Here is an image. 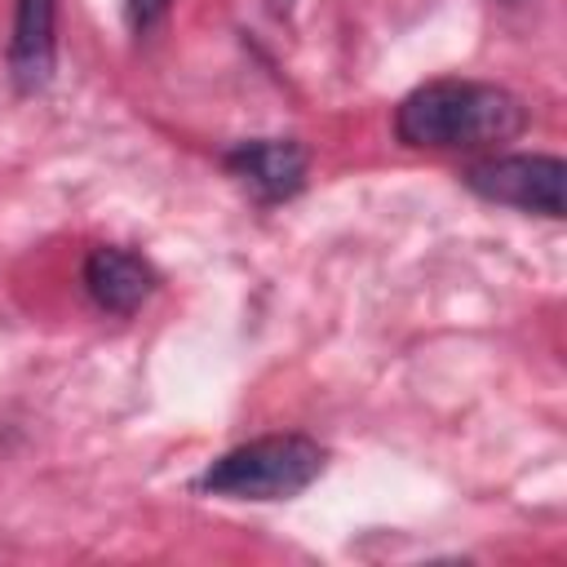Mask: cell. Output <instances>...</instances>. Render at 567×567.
I'll return each instance as SVG.
<instances>
[{
    "mask_svg": "<svg viewBox=\"0 0 567 567\" xmlns=\"http://www.w3.org/2000/svg\"><path fill=\"white\" fill-rule=\"evenodd\" d=\"M266 4H270V9H275V13H288V9H292V4H297V0H266Z\"/></svg>",
    "mask_w": 567,
    "mask_h": 567,
    "instance_id": "cell-8",
    "label": "cell"
},
{
    "mask_svg": "<svg viewBox=\"0 0 567 567\" xmlns=\"http://www.w3.org/2000/svg\"><path fill=\"white\" fill-rule=\"evenodd\" d=\"M84 288L106 315H133L155 292V270L137 252L102 244L84 257Z\"/></svg>",
    "mask_w": 567,
    "mask_h": 567,
    "instance_id": "cell-6",
    "label": "cell"
},
{
    "mask_svg": "<svg viewBox=\"0 0 567 567\" xmlns=\"http://www.w3.org/2000/svg\"><path fill=\"white\" fill-rule=\"evenodd\" d=\"M328 465V452L310 434H261L221 452L195 487L221 501H292Z\"/></svg>",
    "mask_w": 567,
    "mask_h": 567,
    "instance_id": "cell-2",
    "label": "cell"
},
{
    "mask_svg": "<svg viewBox=\"0 0 567 567\" xmlns=\"http://www.w3.org/2000/svg\"><path fill=\"white\" fill-rule=\"evenodd\" d=\"M474 195L518 208V213H540V217H563V182L567 164L558 155H492L465 168L461 177Z\"/></svg>",
    "mask_w": 567,
    "mask_h": 567,
    "instance_id": "cell-3",
    "label": "cell"
},
{
    "mask_svg": "<svg viewBox=\"0 0 567 567\" xmlns=\"http://www.w3.org/2000/svg\"><path fill=\"white\" fill-rule=\"evenodd\" d=\"M221 164L261 199V204H279L292 199L306 186V168L310 155L297 137H252V142H235Z\"/></svg>",
    "mask_w": 567,
    "mask_h": 567,
    "instance_id": "cell-4",
    "label": "cell"
},
{
    "mask_svg": "<svg viewBox=\"0 0 567 567\" xmlns=\"http://www.w3.org/2000/svg\"><path fill=\"white\" fill-rule=\"evenodd\" d=\"M509 4H518V0H509Z\"/></svg>",
    "mask_w": 567,
    "mask_h": 567,
    "instance_id": "cell-9",
    "label": "cell"
},
{
    "mask_svg": "<svg viewBox=\"0 0 567 567\" xmlns=\"http://www.w3.org/2000/svg\"><path fill=\"white\" fill-rule=\"evenodd\" d=\"M523 128H527V106L509 89L478 80H430L412 89L394 111L399 142L430 151L501 146Z\"/></svg>",
    "mask_w": 567,
    "mask_h": 567,
    "instance_id": "cell-1",
    "label": "cell"
},
{
    "mask_svg": "<svg viewBox=\"0 0 567 567\" xmlns=\"http://www.w3.org/2000/svg\"><path fill=\"white\" fill-rule=\"evenodd\" d=\"M58 62V0H18L9 35V75L18 93H40Z\"/></svg>",
    "mask_w": 567,
    "mask_h": 567,
    "instance_id": "cell-5",
    "label": "cell"
},
{
    "mask_svg": "<svg viewBox=\"0 0 567 567\" xmlns=\"http://www.w3.org/2000/svg\"><path fill=\"white\" fill-rule=\"evenodd\" d=\"M168 9H173V0H124V13H128V27H133L137 35H146L151 27H159Z\"/></svg>",
    "mask_w": 567,
    "mask_h": 567,
    "instance_id": "cell-7",
    "label": "cell"
}]
</instances>
